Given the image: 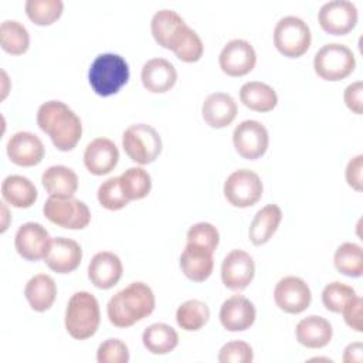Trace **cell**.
Returning a JSON list of instances; mask_svg holds the SVG:
<instances>
[{
	"instance_id": "6da1fadb",
	"label": "cell",
	"mask_w": 363,
	"mask_h": 363,
	"mask_svg": "<svg viewBox=\"0 0 363 363\" xmlns=\"http://www.w3.org/2000/svg\"><path fill=\"white\" fill-rule=\"evenodd\" d=\"M37 125L61 152L72 150L82 135V123L78 115L68 105L55 99L44 102L38 108Z\"/></svg>"
},
{
	"instance_id": "7a4b0ae2",
	"label": "cell",
	"mask_w": 363,
	"mask_h": 363,
	"mask_svg": "<svg viewBox=\"0 0 363 363\" xmlns=\"http://www.w3.org/2000/svg\"><path fill=\"white\" fill-rule=\"evenodd\" d=\"M155 309V295L145 282H132L118 291L106 305L109 322L116 328H129L149 316Z\"/></svg>"
},
{
	"instance_id": "3957f363",
	"label": "cell",
	"mask_w": 363,
	"mask_h": 363,
	"mask_svg": "<svg viewBox=\"0 0 363 363\" xmlns=\"http://www.w3.org/2000/svg\"><path fill=\"white\" fill-rule=\"evenodd\" d=\"M129 67L123 57L113 52H104L95 57L88 71V81L99 96H111L128 82Z\"/></svg>"
},
{
	"instance_id": "277c9868",
	"label": "cell",
	"mask_w": 363,
	"mask_h": 363,
	"mask_svg": "<svg viewBox=\"0 0 363 363\" xmlns=\"http://www.w3.org/2000/svg\"><path fill=\"white\" fill-rule=\"evenodd\" d=\"M101 322L99 303L96 298L86 292H75L65 309V329L77 340H84L95 335Z\"/></svg>"
},
{
	"instance_id": "5b68a950",
	"label": "cell",
	"mask_w": 363,
	"mask_h": 363,
	"mask_svg": "<svg viewBox=\"0 0 363 363\" xmlns=\"http://www.w3.org/2000/svg\"><path fill=\"white\" fill-rule=\"evenodd\" d=\"M356 67L352 50L340 43L322 45L313 57L315 72L325 81H340L349 77Z\"/></svg>"
},
{
	"instance_id": "8992f818",
	"label": "cell",
	"mask_w": 363,
	"mask_h": 363,
	"mask_svg": "<svg viewBox=\"0 0 363 363\" xmlns=\"http://www.w3.org/2000/svg\"><path fill=\"white\" fill-rule=\"evenodd\" d=\"M122 146L130 160L147 164L156 160L162 152V138L157 130L147 123L130 125L122 135Z\"/></svg>"
},
{
	"instance_id": "52a82bcc",
	"label": "cell",
	"mask_w": 363,
	"mask_h": 363,
	"mask_svg": "<svg viewBox=\"0 0 363 363\" xmlns=\"http://www.w3.org/2000/svg\"><path fill=\"white\" fill-rule=\"evenodd\" d=\"M309 26L296 16L282 17L274 28V45L277 50L289 58L303 55L311 45Z\"/></svg>"
},
{
	"instance_id": "ba28073f",
	"label": "cell",
	"mask_w": 363,
	"mask_h": 363,
	"mask_svg": "<svg viewBox=\"0 0 363 363\" xmlns=\"http://www.w3.org/2000/svg\"><path fill=\"white\" fill-rule=\"evenodd\" d=\"M43 213L51 223L69 230L85 228L91 221L88 206L74 197L50 196L43 206Z\"/></svg>"
},
{
	"instance_id": "9c48e42d",
	"label": "cell",
	"mask_w": 363,
	"mask_h": 363,
	"mask_svg": "<svg viewBox=\"0 0 363 363\" xmlns=\"http://www.w3.org/2000/svg\"><path fill=\"white\" fill-rule=\"evenodd\" d=\"M262 190L259 176L248 169L233 172L224 182V196L227 201L240 208L254 206L261 199Z\"/></svg>"
},
{
	"instance_id": "30bf717a",
	"label": "cell",
	"mask_w": 363,
	"mask_h": 363,
	"mask_svg": "<svg viewBox=\"0 0 363 363\" xmlns=\"http://www.w3.org/2000/svg\"><path fill=\"white\" fill-rule=\"evenodd\" d=\"M269 136L267 128L254 119L242 121L233 132V143L240 156L248 160L261 157L268 147Z\"/></svg>"
},
{
	"instance_id": "8fae6325",
	"label": "cell",
	"mask_w": 363,
	"mask_h": 363,
	"mask_svg": "<svg viewBox=\"0 0 363 363\" xmlns=\"http://www.w3.org/2000/svg\"><path fill=\"white\" fill-rule=\"evenodd\" d=\"M318 20L323 31L333 35H343L354 28L357 9L349 0H330L319 9Z\"/></svg>"
},
{
	"instance_id": "7c38bea8",
	"label": "cell",
	"mask_w": 363,
	"mask_h": 363,
	"mask_svg": "<svg viewBox=\"0 0 363 363\" xmlns=\"http://www.w3.org/2000/svg\"><path fill=\"white\" fill-rule=\"evenodd\" d=\"M274 299L277 306L284 312L301 313L309 306L312 294L302 278L288 275L277 282L274 288Z\"/></svg>"
},
{
	"instance_id": "4fadbf2b",
	"label": "cell",
	"mask_w": 363,
	"mask_h": 363,
	"mask_svg": "<svg viewBox=\"0 0 363 363\" xmlns=\"http://www.w3.org/2000/svg\"><path fill=\"white\" fill-rule=\"evenodd\" d=\"M257 62L254 47L242 38L230 40L218 55V64L224 74L230 77H242L252 71Z\"/></svg>"
},
{
	"instance_id": "5bb4252c",
	"label": "cell",
	"mask_w": 363,
	"mask_h": 363,
	"mask_svg": "<svg viewBox=\"0 0 363 363\" xmlns=\"http://www.w3.org/2000/svg\"><path fill=\"white\" fill-rule=\"evenodd\" d=\"M50 244L51 237L45 227L34 221L20 225L14 237V245L18 255L27 261H38L45 258Z\"/></svg>"
},
{
	"instance_id": "9a60e30c",
	"label": "cell",
	"mask_w": 363,
	"mask_h": 363,
	"mask_svg": "<svg viewBox=\"0 0 363 363\" xmlns=\"http://www.w3.org/2000/svg\"><path fill=\"white\" fill-rule=\"evenodd\" d=\"M255 274L252 257L242 250L230 251L221 264V281L231 291L245 289Z\"/></svg>"
},
{
	"instance_id": "2e32d148",
	"label": "cell",
	"mask_w": 363,
	"mask_h": 363,
	"mask_svg": "<svg viewBox=\"0 0 363 363\" xmlns=\"http://www.w3.org/2000/svg\"><path fill=\"white\" fill-rule=\"evenodd\" d=\"M44 153L45 149L41 139L31 132H17L7 142V156L17 166H35L43 160Z\"/></svg>"
},
{
	"instance_id": "e0dca14e",
	"label": "cell",
	"mask_w": 363,
	"mask_h": 363,
	"mask_svg": "<svg viewBox=\"0 0 363 363\" xmlns=\"http://www.w3.org/2000/svg\"><path fill=\"white\" fill-rule=\"evenodd\" d=\"M82 259L81 245L67 237L51 238L48 252L44 258L47 267L57 274H68L77 269Z\"/></svg>"
},
{
	"instance_id": "ac0fdd59",
	"label": "cell",
	"mask_w": 363,
	"mask_h": 363,
	"mask_svg": "<svg viewBox=\"0 0 363 363\" xmlns=\"http://www.w3.org/2000/svg\"><path fill=\"white\" fill-rule=\"evenodd\" d=\"M255 315V306L248 298L233 295L223 302L218 316L224 329L230 332H242L254 323Z\"/></svg>"
},
{
	"instance_id": "d6986e66",
	"label": "cell",
	"mask_w": 363,
	"mask_h": 363,
	"mask_svg": "<svg viewBox=\"0 0 363 363\" xmlns=\"http://www.w3.org/2000/svg\"><path fill=\"white\" fill-rule=\"evenodd\" d=\"M119 160V150L116 145L106 138H96L91 140L84 152V164L89 173L95 176L108 174L113 170Z\"/></svg>"
},
{
	"instance_id": "ffe728a7",
	"label": "cell",
	"mask_w": 363,
	"mask_h": 363,
	"mask_svg": "<svg viewBox=\"0 0 363 363\" xmlns=\"http://www.w3.org/2000/svg\"><path fill=\"white\" fill-rule=\"evenodd\" d=\"M122 272L121 258L111 251L96 252L88 264V278L99 289H109L116 285Z\"/></svg>"
},
{
	"instance_id": "44dd1931",
	"label": "cell",
	"mask_w": 363,
	"mask_h": 363,
	"mask_svg": "<svg viewBox=\"0 0 363 363\" xmlns=\"http://www.w3.org/2000/svg\"><path fill=\"white\" fill-rule=\"evenodd\" d=\"M213 254L214 252L206 247L196 245V244H186L179 259L182 272L194 282L206 281L213 272V267H214Z\"/></svg>"
},
{
	"instance_id": "7402d4cb",
	"label": "cell",
	"mask_w": 363,
	"mask_h": 363,
	"mask_svg": "<svg viewBox=\"0 0 363 363\" xmlns=\"http://www.w3.org/2000/svg\"><path fill=\"white\" fill-rule=\"evenodd\" d=\"M201 115L208 126L216 129L225 128L237 116V104L230 94L213 92L204 99Z\"/></svg>"
},
{
	"instance_id": "603a6c76",
	"label": "cell",
	"mask_w": 363,
	"mask_h": 363,
	"mask_svg": "<svg viewBox=\"0 0 363 363\" xmlns=\"http://www.w3.org/2000/svg\"><path fill=\"white\" fill-rule=\"evenodd\" d=\"M140 79L147 91L163 94L176 84L177 71L166 58H152L143 64Z\"/></svg>"
},
{
	"instance_id": "cb8c5ba5",
	"label": "cell",
	"mask_w": 363,
	"mask_h": 363,
	"mask_svg": "<svg viewBox=\"0 0 363 363\" xmlns=\"http://www.w3.org/2000/svg\"><path fill=\"white\" fill-rule=\"evenodd\" d=\"M186 26L187 24L184 23V20L174 10L170 9H162L156 11L150 21L153 38L159 45L167 50L173 48Z\"/></svg>"
},
{
	"instance_id": "d4e9b609",
	"label": "cell",
	"mask_w": 363,
	"mask_h": 363,
	"mask_svg": "<svg viewBox=\"0 0 363 363\" xmlns=\"http://www.w3.org/2000/svg\"><path fill=\"white\" fill-rule=\"evenodd\" d=\"M296 340L309 349L325 347L333 335L332 325L319 315H309L301 319L295 329Z\"/></svg>"
},
{
	"instance_id": "484cf974",
	"label": "cell",
	"mask_w": 363,
	"mask_h": 363,
	"mask_svg": "<svg viewBox=\"0 0 363 363\" xmlns=\"http://www.w3.org/2000/svg\"><path fill=\"white\" fill-rule=\"evenodd\" d=\"M41 183L52 197H72L78 189V176L72 169L55 164L44 170Z\"/></svg>"
},
{
	"instance_id": "4316f807",
	"label": "cell",
	"mask_w": 363,
	"mask_h": 363,
	"mask_svg": "<svg viewBox=\"0 0 363 363\" xmlns=\"http://www.w3.org/2000/svg\"><path fill=\"white\" fill-rule=\"evenodd\" d=\"M1 196L13 207L28 208L37 200V189L28 177L10 174L1 183Z\"/></svg>"
},
{
	"instance_id": "83f0119b",
	"label": "cell",
	"mask_w": 363,
	"mask_h": 363,
	"mask_svg": "<svg viewBox=\"0 0 363 363\" xmlns=\"http://www.w3.org/2000/svg\"><path fill=\"white\" fill-rule=\"evenodd\" d=\"M24 295L31 309L37 312H45L51 308L57 296L55 281L47 274H37L31 277L26 284Z\"/></svg>"
},
{
	"instance_id": "f1b7e54d",
	"label": "cell",
	"mask_w": 363,
	"mask_h": 363,
	"mask_svg": "<svg viewBox=\"0 0 363 363\" xmlns=\"http://www.w3.org/2000/svg\"><path fill=\"white\" fill-rule=\"evenodd\" d=\"M282 220V211L277 204H267L258 210L250 224L248 237L254 245H262L271 240Z\"/></svg>"
},
{
	"instance_id": "f546056e",
	"label": "cell",
	"mask_w": 363,
	"mask_h": 363,
	"mask_svg": "<svg viewBox=\"0 0 363 363\" xmlns=\"http://www.w3.org/2000/svg\"><path fill=\"white\" fill-rule=\"evenodd\" d=\"M240 101L257 112H269L278 104L277 92L272 86L261 81L245 82L240 88Z\"/></svg>"
},
{
	"instance_id": "4dcf8cb0",
	"label": "cell",
	"mask_w": 363,
	"mask_h": 363,
	"mask_svg": "<svg viewBox=\"0 0 363 363\" xmlns=\"http://www.w3.org/2000/svg\"><path fill=\"white\" fill-rule=\"evenodd\" d=\"M143 346L153 354H166L179 343L177 332L167 323H152L142 335Z\"/></svg>"
},
{
	"instance_id": "1f68e13d",
	"label": "cell",
	"mask_w": 363,
	"mask_h": 363,
	"mask_svg": "<svg viewBox=\"0 0 363 363\" xmlns=\"http://www.w3.org/2000/svg\"><path fill=\"white\" fill-rule=\"evenodd\" d=\"M0 45L9 54H24L30 45V34L20 21L4 20L0 26Z\"/></svg>"
},
{
	"instance_id": "d6a6232c",
	"label": "cell",
	"mask_w": 363,
	"mask_h": 363,
	"mask_svg": "<svg viewBox=\"0 0 363 363\" xmlns=\"http://www.w3.org/2000/svg\"><path fill=\"white\" fill-rule=\"evenodd\" d=\"M336 269L352 278H359L363 274V251L356 242L340 244L333 255Z\"/></svg>"
},
{
	"instance_id": "836d02e7",
	"label": "cell",
	"mask_w": 363,
	"mask_h": 363,
	"mask_svg": "<svg viewBox=\"0 0 363 363\" xmlns=\"http://www.w3.org/2000/svg\"><path fill=\"white\" fill-rule=\"evenodd\" d=\"M210 318L208 306L199 299H189L183 302L176 311V322L177 325L187 330L194 332L201 329Z\"/></svg>"
},
{
	"instance_id": "e575fe53",
	"label": "cell",
	"mask_w": 363,
	"mask_h": 363,
	"mask_svg": "<svg viewBox=\"0 0 363 363\" xmlns=\"http://www.w3.org/2000/svg\"><path fill=\"white\" fill-rule=\"evenodd\" d=\"M121 189L125 197L130 200H140L146 197L152 189L149 173L143 167H129L121 176Z\"/></svg>"
},
{
	"instance_id": "d590c367",
	"label": "cell",
	"mask_w": 363,
	"mask_h": 363,
	"mask_svg": "<svg viewBox=\"0 0 363 363\" xmlns=\"http://www.w3.org/2000/svg\"><path fill=\"white\" fill-rule=\"evenodd\" d=\"M64 3L61 0H27L26 13L37 26H50L62 14Z\"/></svg>"
},
{
	"instance_id": "8d00e7d4",
	"label": "cell",
	"mask_w": 363,
	"mask_h": 363,
	"mask_svg": "<svg viewBox=\"0 0 363 363\" xmlns=\"http://www.w3.org/2000/svg\"><path fill=\"white\" fill-rule=\"evenodd\" d=\"M203 41L199 37V34L186 26L177 38L176 44L173 45L172 51L176 54V57L184 62H196L203 55Z\"/></svg>"
},
{
	"instance_id": "74e56055",
	"label": "cell",
	"mask_w": 363,
	"mask_h": 363,
	"mask_svg": "<svg viewBox=\"0 0 363 363\" xmlns=\"http://www.w3.org/2000/svg\"><path fill=\"white\" fill-rule=\"evenodd\" d=\"M356 296V291L339 281L328 284L322 291V303L323 306L335 313H340L346 303Z\"/></svg>"
},
{
	"instance_id": "f35d334b",
	"label": "cell",
	"mask_w": 363,
	"mask_h": 363,
	"mask_svg": "<svg viewBox=\"0 0 363 363\" xmlns=\"http://www.w3.org/2000/svg\"><path fill=\"white\" fill-rule=\"evenodd\" d=\"M99 204L111 211L121 210L126 207L129 200L125 197L122 189H121V182L119 177H109L106 179L99 187L96 193Z\"/></svg>"
},
{
	"instance_id": "ab89813d",
	"label": "cell",
	"mask_w": 363,
	"mask_h": 363,
	"mask_svg": "<svg viewBox=\"0 0 363 363\" xmlns=\"http://www.w3.org/2000/svg\"><path fill=\"white\" fill-rule=\"evenodd\" d=\"M220 241L218 230L211 223H196L187 231V244H196L208 248L210 251H216Z\"/></svg>"
},
{
	"instance_id": "60d3db41",
	"label": "cell",
	"mask_w": 363,
	"mask_h": 363,
	"mask_svg": "<svg viewBox=\"0 0 363 363\" xmlns=\"http://www.w3.org/2000/svg\"><path fill=\"white\" fill-rule=\"evenodd\" d=\"M96 360L99 363H128L129 349L121 339L109 337L98 346Z\"/></svg>"
},
{
	"instance_id": "b9f144b4",
	"label": "cell",
	"mask_w": 363,
	"mask_h": 363,
	"mask_svg": "<svg viewBox=\"0 0 363 363\" xmlns=\"http://www.w3.org/2000/svg\"><path fill=\"white\" fill-rule=\"evenodd\" d=\"M252 359V347L244 340L227 342L218 352L220 363H251Z\"/></svg>"
},
{
	"instance_id": "7bdbcfd3",
	"label": "cell",
	"mask_w": 363,
	"mask_h": 363,
	"mask_svg": "<svg viewBox=\"0 0 363 363\" xmlns=\"http://www.w3.org/2000/svg\"><path fill=\"white\" fill-rule=\"evenodd\" d=\"M362 306H363V299L356 295L342 309L346 325L356 332H362Z\"/></svg>"
},
{
	"instance_id": "ee69618b",
	"label": "cell",
	"mask_w": 363,
	"mask_h": 363,
	"mask_svg": "<svg viewBox=\"0 0 363 363\" xmlns=\"http://www.w3.org/2000/svg\"><path fill=\"white\" fill-rule=\"evenodd\" d=\"M362 95H363V82L362 81H356V82H352L350 85H347L345 89V94H343L346 106L357 115L362 113V105H363Z\"/></svg>"
},
{
	"instance_id": "f6af8a7d",
	"label": "cell",
	"mask_w": 363,
	"mask_h": 363,
	"mask_svg": "<svg viewBox=\"0 0 363 363\" xmlns=\"http://www.w3.org/2000/svg\"><path fill=\"white\" fill-rule=\"evenodd\" d=\"M362 172H363V155H357L349 160L345 172L347 184L357 191L362 190Z\"/></svg>"
},
{
	"instance_id": "bcb514c9",
	"label": "cell",
	"mask_w": 363,
	"mask_h": 363,
	"mask_svg": "<svg viewBox=\"0 0 363 363\" xmlns=\"http://www.w3.org/2000/svg\"><path fill=\"white\" fill-rule=\"evenodd\" d=\"M362 352H363V347H362V343H360V342L350 343V345L345 349L343 360H345L346 363H352V362L360 363V362H362Z\"/></svg>"
}]
</instances>
